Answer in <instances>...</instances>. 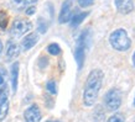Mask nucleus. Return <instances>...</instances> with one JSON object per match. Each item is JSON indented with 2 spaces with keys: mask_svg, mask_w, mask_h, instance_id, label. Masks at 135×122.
<instances>
[{
  "mask_svg": "<svg viewBox=\"0 0 135 122\" xmlns=\"http://www.w3.org/2000/svg\"><path fill=\"white\" fill-rule=\"evenodd\" d=\"M94 3V0H78V4L82 8H88Z\"/></svg>",
  "mask_w": 135,
  "mask_h": 122,
  "instance_id": "obj_21",
  "label": "nucleus"
},
{
  "mask_svg": "<svg viewBox=\"0 0 135 122\" xmlns=\"http://www.w3.org/2000/svg\"><path fill=\"white\" fill-rule=\"evenodd\" d=\"M3 48H4V46H3V42L0 40V56H1V52H3Z\"/></svg>",
  "mask_w": 135,
  "mask_h": 122,
  "instance_id": "obj_23",
  "label": "nucleus"
},
{
  "mask_svg": "<svg viewBox=\"0 0 135 122\" xmlns=\"http://www.w3.org/2000/svg\"><path fill=\"white\" fill-rule=\"evenodd\" d=\"M46 89L49 93H51L52 95H56L57 94V85H56V81L55 80H50L46 85Z\"/></svg>",
  "mask_w": 135,
  "mask_h": 122,
  "instance_id": "obj_18",
  "label": "nucleus"
},
{
  "mask_svg": "<svg viewBox=\"0 0 135 122\" xmlns=\"http://www.w3.org/2000/svg\"><path fill=\"white\" fill-rule=\"evenodd\" d=\"M24 118L25 122H40L42 118L40 107L36 104H32L31 106H29L24 112Z\"/></svg>",
  "mask_w": 135,
  "mask_h": 122,
  "instance_id": "obj_6",
  "label": "nucleus"
},
{
  "mask_svg": "<svg viewBox=\"0 0 135 122\" xmlns=\"http://www.w3.org/2000/svg\"><path fill=\"white\" fill-rule=\"evenodd\" d=\"M104 105L107 110L117 111L122 105V91L118 88L110 89L104 96Z\"/></svg>",
  "mask_w": 135,
  "mask_h": 122,
  "instance_id": "obj_4",
  "label": "nucleus"
},
{
  "mask_svg": "<svg viewBox=\"0 0 135 122\" xmlns=\"http://www.w3.org/2000/svg\"><path fill=\"white\" fill-rule=\"evenodd\" d=\"M109 42H110L112 47L119 52H124L128 51L131 46V41L128 36V33L125 30L123 29H118L115 30L114 32L110 33L109 36Z\"/></svg>",
  "mask_w": 135,
  "mask_h": 122,
  "instance_id": "obj_2",
  "label": "nucleus"
},
{
  "mask_svg": "<svg viewBox=\"0 0 135 122\" xmlns=\"http://www.w3.org/2000/svg\"><path fill=\"white\" fill-rule=\"evenodd\" d=\"M32 27V24L29 20H25V19H17L12 22L11 30H10V35L12 37H21L24 36L25 33H27Z\"/></svg>",
  "mask_w": 135,
  "mask_h": 122,
  "instance_id": "obj_5",
  "label": "nucleus"
},
{
  "mask_svg": "<svg viewBox=\"0 0 135 122\" xmlns=\"http://www.w3.org/2000/svg\"><path fill=\"white\" fill-rule=\"evenodd\" d=\"M88 43H89V31L86 30L79 36L77 46H76V49H74V58H76V62H77L79 69L83 67V63H84L86 51H87V47H88Z\"/></svg>",
  "mask_w": 135,
  "mask_h": 122,
  "instance_id": "obj_3",
  "label": "nucleus"
},
{
  "mask_svg": "<svg viewBox=\"0 0 135 122\" xmlns=\"http://www.w3.org/2000/svg\"><path fill=\"white\" fill-rule=\"evenodd\" d=\"M134 106H135V100H134Z\"/></svg>",
  "mask_w": 135,
  "mask_h": 122,
  "instance_id": "obj_26",
  "label": "nucleus"
},
{
  "mask_svg": "<svg viewBox=\"0 0 135 122\" xmlns=\"http://www.w3.org/2000/svg\"><path fill=\"white\" fill-rule=\"evenodd\" d=\"M47 51H49V53L51 56H58V54L61 53V48H60V46H58L57 43H51V45H49Z\"/></svg>",
  "mask_w": 135,
  "mask_h": 122,
  "instance_id": "obj_16",
  "label": "nucleus"
},
{
  "mask_svg": "<svg viewBox=\"0 0 135 122\" xmlns=\"http://www.w3.org/2000/svg\"><path fill=\"white\" fill-rule=\"evenodd\" d=\"M38 0H10L12 8L16 10H26L30 6H33Z\"/></svg>",
  "mask_w": 135,
  "mask_h": 122,
  "instance_id": "obj_12",
  "label": "nucleus"
},
{
  "mask_svg": "<svg viewBox=\"0 0 135 122\" xmlns=\"http://www.w3.org/2000/svg\"><path fill=\"white\" fill-rule=\"evenodd\" d=\"M6 77H8V74H6V70H5V68L0 65V90L8 89Z\"/></svg>",
  "mask_w": 135,
  "mask_h": 122,
  "instance_id": "obj_15",
  "label": "nucleus"
},
{
  "mask_svg": "<svg viewBox=\"0 0 135 122\" xmlns=\"http://www.w3.org/2000/svg\"><path fill=\"white\" fill-rule=\"evenodd\" d=\"M46 122H61V121H57V120H50V121H46Z\"/></svg>",
  "mask_w": 135,
  "mask_h": 122,
  "instance_id": "obj_24",
  "label": "nucleus"
},
{
  "mask_svg": "<svg viewBox=\"0 0 135 122\" xmlns=\"http://www.w3.org/2000/svg\"><path fill=\"white\" fill-rule=\"evenodd\" d=\"M107 122H125V118H124V115L120 114V112H117V114L112 115L110 117L108 118Z\"/></svg>",
  "mask_w": 135,
  "mask_h": 122,
  "instance_id": "obj_17",
  "label": "nucleus"
},
{
  "mask_svg": "<svg viewBox=\"0 0 135 122\" xmlns=\"http://www.w3.org/2000/svg\"><path fill=\"white\" fill-rule=\"evenodd\" d=\"M87 16H88V12H81V14L72 15V19H71V25H72V27H77L78 25L81 24Z\"/></svg>",
  "mask_w": 135,
  "mask_h": 122,
  "instance_id": "obj_14",
  "label": "nucleus"
},
{
  "mask_svg": "<svg viewBox=\"0 0 135 122\" xmlns=\"http://www.w3.org/2000/svg\"><path fill=\"white\" fill-rule=\"evenodd\" d=\"M134 122H135V120H134Z\"/></svg>",
  "mask_w": 135,
  "mask_h": 122,
  "instance_id": "obj_27",
  "label": "nucleus"
},
{
  "mask_svg": "<svg viewBox=\"0 0 135 122\" xmlns=\"http://www.w3.org/2000/svg\"><path fill=\"white\" fill-rule=\"evenodd\" d=\"M9 112V95L8 89L0 90V122H3Z\"/></svg>",
  "mask_w": 135,
  "mask_h": 122,
  "instance_id": "obj_7",
  "label": "nucleus"
},
{
  "mask_svg": "<svg viewBox=\"0 0 135 122\" xmlns=\"http://www.w3.org/2000/svg\"><path fill=\"white\" fill-rule=\"evenodd\" d=\"M19 54H20L19 45L16 42H14V41H10L8 43V48H6V61L8 62L14 61L15 58L19 57Z\"/></svg>",
  "mask_w": 135,
  "mask_h": 122,
  "instance_id": "obj_11",
  "label": "nucleus"
},
{
  "mask_svg": "<svg viewBox=\"0 0 135 122\" xmlns=\"http://www.w3.org/2000/svg\"><path fill=\"white\" fill-rule=\"evenodd\" d=\"M8 26V15L5 11H0V29H6Z\"/></svg>",
  "mask_w": 135,
  "mask_h": 122,
  "instance_id": "obj_19",
  "label": "nucleus"
},
{
  "mask_svg": "<svg viewBox=\"0 0 135 122\" xmlns=\"http://www.w3.org/2000/svg\"><path fill=\"white\" fill-rule=\"evenodd\" d=\"M37 29H38V32L45 33L46 31H47V22L44 21L42 19H40V20H38V26H37Z\"/></svg>",
  "mask_w": 135,
  "mask_h": 122,
  "instance_id": "obj_20",
  "label": "nucleus"
},
{
  "mask_svg": "<svg viewBox=\"0 0 135 122\" xmlns=\"http://www.w3.org/2000/svg\"><path fill=\"white\" fill-rule=\"evenodd\" d=\"M35 11H36V8H35V6H30L29 9H26V14H27V15H32Z\"/></svg>",
  "mask_w": 135,
  "mask_h": 122,
  "instance_id": "obj_22",
  "label": "nucleus"
},
{
  "mask_svg": "<svg viewBox=\"0 0 135 122\" xmlns=\"http://www.w3.org/2000/svg\"><path fill=\"white\" fill-rule=\"evenodd\" d=\"M38 42V35L35 32L29 33L27 36H25L21 41V49L22 51H29Z\"/></svg>",
  "mask_w": 135,
  "mask_h": 122,
  "instance_id": "obj_10",
  "label": "nucleus"
},
{
  "mask_svg": "<svg viewBox=\"0 0 135 122\" xmlns=\"http://www.w3.org/2000/svg\"><path fill=\"white\" fill-rule=\"evenodd\" d=\"M19 63L15 62L11 64V69H10V79H11V86H12V93H16L17 90V79H19Z\"/></svg>",
  "mask_w": 135,
  "mask_h": 122,
  "instance_id": "obj_13",
  "label": "nucleus"
},
{
  "mask_svg": "<svg viewBox=\"0 0 135 122\" xmlns=\"http://www.w3.org/2000/svg\"><path fill=\"white\" fill-rule=\"evenodd\" d=\"M133 63H134V65H135V53H134V56H133Z\"/></svg>",
  "mask_w": 135,
  "mask_h": 122,
  "instance_id": "obj_25",
  "label": "nucleus"
},
{
  "mask_svg": "<svg viewBox=\"0 0 135 122\" xmlns=\"http://www.w3.org/2000/svg\"><path fill=\"white\" fill-rule=\"evenodd\" d=\"M71 19H72V0H66L62 4L58 21H60V24H66V22L71 21Z\"/></svg>",
  "mask_w": 135,
  "mask_h": 122,
  "instance_id": "obj_8",
  "label": "nucleus"
},
{
  "mask_svg": "<svg viewBox=\"0 0 135 122\" xmlns=\"http://www.w3.org/2000/svg\"><path fill=\"white\" fill-rule=\"evenodd\" d=\"M115 6L120 14L127 15L134 10V1L133 0H115Z\"/></svg>",
  "mask_w": 135,
  "mask_h": 122,
  "instance_id": "obj_9",
  "label": "nucleus"
},
{
  "mask_svg": "<svg viewBox=\"0 0 135 122\" xmlns=\"http://www.w3.org/2000/svg\"><path fill=\"white\" fill-rule=\"evenodd\" d=\"M104 74L100 69L92 70L88 75L83 89V102L86 106H93L98 98V94L102 89V83Z\"/></svg>",
  "mask_w": 135,
  "mask_h": 122,
  "instance_id": "obj_1",
  "label": "nucleus"
}]
</instances>
